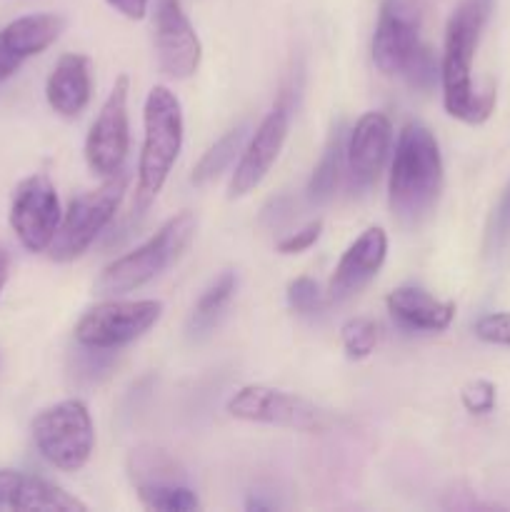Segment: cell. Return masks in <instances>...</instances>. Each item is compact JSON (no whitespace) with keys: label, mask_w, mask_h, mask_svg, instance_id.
<instances>
[{"label":"cell","mask_w":510,"mask_h":512,"mask_svg":"<svg viewBox=\"0 0 510 512\" xmlns=\"http://www.w3.org/2000/svg\"><path fill=\"white\" fill-rule=\"evenodd\" d=\"M33 443L53 468L75 473L95 448V425L83 400L70 398L40 410L33 420Z\"/></svg>","instance_id":"cell-6"},{"label":"cell","mask_w":510,"mask_h":512,"mask_svg":"<svg viewBox=\"0 0 510 512\" xmlns=\"http://www.w3.org/2000/svg\"><path fill=\"white\" fill-rule=\"evenodd\" d=\"M285 300H288V308L293 313L305 315H318L320 310L325 308V293L320 290V285L315 283L313 278L303 275V278H295L290 280L288 290H285Z\"/></svg>","instance_id":"cell-28"},{"label":"cell","mask_w":510,"mask_h":512,"mask_svg":"<svg viewBox=\"0 0 510 512\" xmlns=\"http://www.w3.org/2000/svg\"><path fill=\"white\" fill-rule=\"evenodd\" d=\"M475 335L488 345L510 348V313H488L475 323Z\"/></svg>","instance_id":"cell-30"},{"label":"cell","mask_w":510,"mask_h":512,"mask_svg":"<svg viewBox=\"0 0 510 512\" xmlns=\"http://www.w3.org/2000/svg\"><path fill=\"white\" fill-rule=\"evenodd\" d=\"M115 365V350L90 348V345H80L73 353V375L85 385H93L108 375V370Z\"/></svg>","instance_id":"cell-27"},{"label":"cell","mask_w":510,"mask_h":512,"mask_svg":"<svg viewBox=\"0 0 510 512\" xmlns=\"http://www.w3.org/2000/svg\"><path fill=\"white\" fill-rule=\"evenodd\" d=\"M443 180V153L433 130L425 128L423 123H405L390 163V210L403 223H418L438 203Z\"/></svg>","instance_id":"cell-2"},{"label":"cell","mask_w":510,"mask_h":512,"mask_svg":"<svg viewBox=\"0 0 510 512\" xmlns=\"http://www.w3.org/2000/svg\"><path fill=\"white\" fill-rule=\"evenodd\" d=\"M400 75L405 78V83L413 90H420V93H430L435 88V83L440 80V60L435 58L433 50L425 43L418 45L410 60L405 63V68L400 70Z\"/></svg>","instance_id":"cell-25"},{"label":"cell","mask_w":510,"mask_h":512,"mask_svg":"<svg viewBox=\"0 0 510 512\" xmlns=\"http://www.w3.org/2000/svg\"><path fill=\"white\" fill-rule=\"evenodd\" d=\"M343 163H345V133H343V125H338V128L333 130V135H330L328 145H325L323 158L318 160L313 175H310L308 188H305V195H308L310 203L323 205L333 198L340 183V173H343Z\"/></svg>","instance_id":"cell-21"},{"label":"cell","mask_w":510,"mask_h":512,"mask_svg":"<svg viewBox=\"0 0 510 512\" xmlns=\"http://www.w3.org/2000/svg\"><path fill=\"white\" fill-rule=\"evenodd\" d=\"M420 13L418 0H380L378 23L373 33V63L383 75H400L410 55L418 50Z\"/></svg>","instance_id":"cell-11"},{"label":"cell","mask_w":510,"mask_h":512,"mask_svg":"<svg viewBox=\"0 0 510 512\" xmlns=\"http://www.w3.org/2000/svg\"><path fill=\"white\" fill-rule=\"evenodd\" d=\"M288 130L290 103L288 95H280L275 108L265 115L263 123L255 128L248 145H245L243 153H240L238 165H235L233 170V178H230V198H243V195L253 193V190L263 183L265 175L270 173V168H273L275 160H278L285 140H288Z\"/></svg>","instance_id":"cell-12"},{"label":"cell","mask_w":510,"mask_h":512,"mask_svg":"<svg viewBox=\"0 0 510 512\" xmlns=\"http://www.w3.org/2000/svg\"><path fill=\"white\" fill-rule=\"evenodd\" d=\"M143 508L158 512H193L200 508L198 493L188 483H168L158 488L135 490Z\"/></svg>","instance_id":"cell-24"},{"label":"cell","mask_w":510,"mask_h":512,"mask_svg":"<svg viewBox=\"0 0 510 512\" xmlns=\"http://www.w3.org/2000/svg\"><path fill=\"white\" fill-rule=\"evenodd\" d=\"M128 475L135 490L158 488L168 483H188L185 470L170 458L165 450L158 448H135L128 458Z\"/></svg>","instance_id":"cell-20"},{"label":"cell","mask_w":510,"mask_h":512,"mask_svg":"<svg viewBox=\"0 0 510 512\" xmlns=\"http://www.w3.org/2000/svg\"><path fill=\"white\" fill-rule=\"evenodd\" d=\"M65 20L55 13L23 15L0 30V85L18 73L25 60L48 50L60 38Z\"/></svg>","instance_id":"cell-16"},{"label":"cell","mask_w":510,"mask_h":512,"mask_svg":"<svg viewBox=\"0 0 510 512\" xmlns=\"http://www.w3.org/2000/svg\"><path fill=\"white\" fill-rule=\"evenodd\" d=\"M393 145V123L385 113H365L345 138V168L358 188H370L383 173Z\"/></svg>","instance_id":"cell-14"},{"label":"cell","mask_w":510,"mask_h":512,"mask_svg":"<svg viewBox=\"0 0 510 512\" xmlns=\"http://www.w3.org/2000/svg\"><path fill=\"white\" fill-rule=\"evenodd\" d=\"M228 413L245 423L273 425L298 433H325L333 428V415L303 395L270 385H243L228 400Z\"/></svg>","instance_id":"cell-7"},{"label":"cell","mask_w":510,"mask_h":512,"mask_svg":"<svg viewBox=\"0 0 510 512\" xmlns=\"http://www.w3.org/2000/svg\"><path fill=\"white\" fill-rule=\"evenodd\" d=\"M128 183L130 175L118 170L110 178H103V183L95 190L70 200L68 210L60 218L58 233L48 248L55 263H73L100 238V233L113 223Z\"/></svg>","instance_id":"cell-5"},{"label":"cell","mask_w":510,"mask_h":512,"mask_svg":"<svg viewBox=\"0 0 510 512\" xmlns=\"http://www.w3.org/2000/svg\"><path fill=\"white\" fill-rule=\"evenodd\" d=\"M93 95V75H90V60L83 53H65L55 63L53 73L45 83V98L48 105L60 118L75 120L85 113Z\"/></svg>","instance_id":"cell-17"},{"label":"cell","mask_w":510,"mask_h":512,"mask_svg":"<svg viewBox=\"0 0 510 512\" xmlns=\"http://www.w3.org/2000/svg\"><path fill=\"white\" fill-rule=\"evenodd\" d=\"M245 508L248 510H273L275 505L268 503V500H260V498H250L248 503H245Z\"/></svg>","instance_id":"cell-36"},{"label":"cell","mask_w":510,"mask_h":512,"mask_svg":"<svg viewBox=\"0 0 510 512\" xmlns=\"http://www.w3.org/2000/svg\"><path fill=\"white\" fill-rule=\"evenodd\" d=\"M508 238H510V183L508 188L503 190V195H500V203L493 215V228H490V240H493L495 245H503Z\"/></svg>","instance_id":"cell-32"},{"label":"cell","mask_w":510,"mask_h":512,"mask_svg":"<svg viewBox=\"0 0 510 512\" xmlns=\"http://www.w3.org/2000/svg\"><path fill=\"white\" fill-rule=\"evenodd\" d=\"M248 123H240L235 125L233 130L223 135L220 140H215L208 150L203 153V158L198 160V165L193 168V183L195 185H205L210 180L218 178L245 148V140H248Z\"/></svg>","instance_id":"cell-22"},{"label":"cell","mask_w":510,"mask_h":512,"mask_svg":"<svg viewBox=\"0 0 510 512\" xmlns=\"http://www.w3.org/2000/svg\"><path fill=\"white\" fill-rule=\"evenodd\" d=\"M195 230H198L195 213L183 210V213L173 215L143 245L105 265L95 290L100 295H123L143 288L150 280L163 275L185 253V248L193 243Z\"/></svg>","instance_id":"cell-4"},{"label":"cell","mask_w":510,"mask_h":512,"mask_svg":"<svg viewBox=\"0 0 510 512\" xmlns=\"http://www.w3.org/2000/svg\"><path fill=\"white\" fill-rule=\"evenodd\" d=\"M128 75H118L113 90L105 98L98 118L90 125L85 138V163L100 178H110L123 170L130 150V120H128Z\"/></svg>","instance_id":"cell-9"},{"label":"cell","mask_w":510,"mask_h":512,"mask_svg":"<svg viewBox=\"0 0 510 512\" xmlns=\"http://www.w3.org/2000/svg\"><path fill=\"white\" fill-rule=\"evenodd\" d=\"M320 233H323V223H320V220H313V223H308L305 228L295 230V233L285 235L283 240H278L275 250H278L280 255H300L318 243Z\"/></svg>","instance_id":"cell-31"},{"label":"cell","mask_w":510,"mask_h":512,"mask_svg":"<svg viewBox=\"0 0 510 512\" xmlns=\"http://www.w3.org/2000/svg\"><path fill=\"white\" fill-rule=\"evenodd\" d=\"M388 313L398 325L418 333H443L455 318V303L438 300L418 285H400L385 298Z\"/></svg>","instance_id":"cell-18"},{"label":"cell","mask_w":510,"mask_h":512,"mask_svg":"<svg viewBox=\"0 0 510 512\" xmlns=\"http://www.w3.org/2000/svg\"><path fill=\"white\" fill-rule=\"evenodd\" d=\"M148 3L150 0H108L110 8H115L130 20H143L145 13H148Z\"/></svg>","instance_id":"cell-33"},{"label":"cell","mask_w":510,"mask_h":512,"mask_svg":"<svg viewBox=\"0 0 510 512\" xmlns=\"http://www.w3.org/2000/svg\"><path fill=\"white\" fill-rule=\"evenodd\" d=\"M10 510H43V512H85L88 505L75 495L65 493L60 485L38 475H20Z\"/></svg>","instance_id":"cell-19"},{"label":"cell","mask_w":510,"mask_h":512,"mask_svg":"<svg viewBox=\"0 0 510 512\" xmlns=\"http://www.w3.org/2000/svg\"><path fill=\"white\" fill-rule=\"evenodd\" d=\"M8 273H10V255L8 250L0 248V293H3L5 283H8Z\"/></svg>","instance_id":"cell-35"},{"label":"cell","mask_w":510,"mask_h":512,"mask_svg":"<svg viewBox=\"0 0 510 512\" xmlns=\"http://www.w3.org/2000/svg\"><path fill=\"white\" fill-rule=\"evenodd\" d=\"M183 108L178 95L165 85H155L143 105V148L138 158V193L135 208L148 210L158 198L183 150Z\"/></svg>","instance_id":"cell-3"},{"label":"cell","mask_w":510,"mask_h":512,"mask_svg":"<svg viewBox=\"0 0 510 512\" xmlns=\"http://www.w3.org/2000/svg\"><path fill=\"white\" fill-rule=\"evenodd\" d=\"M235 288H238V278H235L233 270H225L220 273L208 288L200 293L198 303L193 308V318H190V330L193 333H205V330L213 328L218 323V318L223 315V310L228 308V303L233 300Z\"/></svg>","instance_id":"cell-23"},{"label":"cell","mask_w":510,"mask_h":512,"mask_svg":"<svg viewBox=\"0 0 510 512\" xmlns=\"http://www.w3.org/2000/svg\"><path fill=\"white\" fill-rule=\"evenodd\" d=\"M340 343L348 358L365 360L378 345V325L370 318H350L340 328Z\"/></svg>","instance_id":"cell-26"},{"label":"cell","mask_w":510,"mask_h":512,"mask_svg":"<svg viewBox=\"0 0 510 512\" xmlns=\"http://www.w3.org/2000/svg\"><path fill=\"white\" fill-rule=\"evenodd\" d=\"M18 470H0V510L10 508V500H13L15 488H18L20 480Z\"/></svg>","instance_id":"cell-34"},{"label":"cell","mask_w":510,"mask_h":512,"mask_svg":"<svg viewBox=\"0 0 510 512\" xmlns=\"http://www.w3.org/2000/svg\"><path fill=\"white\" fill-rule=\"evenodd\" d=\"M60 218L63 210H60L58 190L48 175H30L15 188L10 203V228L25 250L30 253L48 250L58 233Z\"/></svg>","instance_id":"cell-10"},{"label":"cell","mask_w":510,"mask_h":512,"mask_svg":"<svg viewBox=\"0 0 510 512\" xmlns=\"http://www.w3.org/2000/svg\"><path fill=\"white\" fill-rule=\"evenodd\" d=\"M493 8L495 0H460L445 25L443 58H440L443 105L445 113L460 123L480 125L495 110V85L478 90L473 83V60Z\"/></svg>","instance_id":"cell-1"},{"label":"cell","mask_w":510,"mask_h":512,"mask_svg":"<svg viewBox=\"0 0 510 512\" xmlns=\"http://www.w3.org/2000/svg\"><path fill=\"white\" fill-rule=\"evenodd\" d=\"M385 258H388V235H385V230L378 228V225L363 230L335 265L333 278L328 283L330 303H345L353 295H358L380 273Z\"/></svg>","instance_id":"cell-15"},{"label":"cell","mask_w":510,"mask_h":512,"mask_svg":"<svg viewBox=\"0 0 510 512\" xmlns=\"http://www.w3.org/2000/svg\"><path fill=\"white\" fill-rule=\"evenodd\" d=\"M160 318V300H105L78 320L75 340L90 348L120 350L143 338Z\"/></svg>","instance_id":"cell-8"},{"label":"cell","mask_w":510,"mask_h":512,"mask_svg":"<svg viewBox=\"0 0 510 512\" xmlns=\"http://www.w3.org/2000/svg\"><path fill=\"white\" fill-rule=\"evenodd\" d=\"M155 53L158 68L173 80H188L198 73L203 43L185 15L180 0H160L155 13Z\"/></svg>","instance_id":"cell-13"},{"label":"cell","mask_w":510,"mask_h":512,"mask_svg":"<svg viewBox=\"0 0 510 512\" xmlns=\"http://www.w3.org/2000/svg\"><path fill=\"white\" fill-rule=\"evenodd\" d=\"M460 400H463V408L470 415H488L495 410L498 390H495V385L490 380H473V383H468L463 388Z\"/></svg>","instance_id":"cell-29"}]
</instances>
